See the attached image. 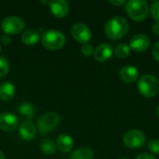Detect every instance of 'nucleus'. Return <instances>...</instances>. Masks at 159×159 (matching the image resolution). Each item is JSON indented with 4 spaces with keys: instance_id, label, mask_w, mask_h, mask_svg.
Wrapping results in <instances>:
<instances>
[{
    "instance_id": "f257e3e1",
    "label": "nucleus",
    "mask_w": 159,
    "mask_h": 159,
    "mask_svg": "<svg viewBox=\"0 0 159 159\" xmlns=\"http://www.w3.org/2000/svg\"><path fill=\"white\" fill-rule=\"evenodd\" d=\"M129 29V21L120 16H115L109 19L105 24L104 30L106 35L113 40L120 39L125 36Z\"/></svg>"
},
{
    "instance_id": "f03ea898",
    "label": "nucleus",
    "mask_w": 159,
    "mask_h": 159,
    "mask_svg": "<svg viewBox=\"0 0 159 159\" xmlns=\"http://www.w3.org/2000/svg\"><path fill=\"white\" fill-rule=\"evenodd\" d=\"M138 89L146 98H153L159 92V80L153 75H143L138 80Z\"/></svg>"
},
{
    "instance_id": "7ed1b4c3",
    "label": "nucleus",
    "mask_w": 159,
    "mask_h": 159,
    "mask_svg": "<svg viewBox=\"0 0 159 159\" xmlns=\"http://www.w3.org/2000/svg\"><path fill=\"white\" fill-rule=\"evenodd\" d=\"M126 11L132 20L142 21L149 13V6L144 0H129L126 3Z\"/></svg>"
},
{
    "instance_id": "20e7f679",
    "label": "nucleus",
    "mask_w": 159,
    "mask_h": 159,
    "mask_svg": "<svg viewBox=\"0 0 159 159\" xmlns=\"http://www.w3.org/2000/svg\"><path fill=\"white\" fill-rule=\"evenodd\" d=\"M43 46L50 50H58L65 45V35L57 30L50 29L45 32L41 36Z\"/></svg>"
},
{
    "instance_id": "39448f33",
    "label": "nucleus",
    "mask_w": 159,
    "mask_h": 159,
    "mask_svg": "<svg viewBox=\"0 0 159 159\" xmlns=\"http://www.w3.org/2000/svg\"><path fill=\"white\" fill-rule=\"evenodd\" d=\"M60 122V116L54 112L42 115L37 121V129L41 134H47L54 129Z\"/></svg>"
},
{
    "instance_id": "423d86ee",
    "label": "nucleus",
    "mask_w": 159,
    "mask_h": 159,
    "mask_svg": "<svg viewBox=\"0 0 159 159\" xmlns=\"http://www.w3.org/2000/svg\"><path fill=\"white\" fill-rule=\"evenodd\" d=\"M146 137L144 133L139 129H131L125 133L123 137L124 144L130 149H138L145 144Z\"/></svg>"
},
{
    "instance_id": "0eeeda50",
    "label": "nucleus",
    "mask_w": 159,
    "mask_h": 159,
    "mask_svg": "<svg viewBox=\"0 0 159 159\" xmlns=\"http://www.w3.org/2000/svg\"><path fill=\"white\" fill-rule=\"evenodd\" d=\"M24 25L23 20L17 16H8L1 22V28L6 34H19L24 29Z\"/></svg>"
},
{
    "instance_id": "6e6552de",
    "label": "nucleus",
    "mask_w": 159,
    "mask_h": 159,
    "mask_svg": "<svg viewBox=\"0 0 159 159\" xmlns=\"http://www.w3.org/2000/svg\"><path fill=\"white\" fill-rule=\"evenodd\" d=\"M71 34L74 39L83 45L88 44L92 37V33L89 27L82 22L75 23L71 28Z\"/></svg>"
},
{
    "instance_id": "1a4fd4ad",
    "label": "nucleus",
    "mask_w": 159,
    "mask_h": 159,
    "mask_svg": "<svg viewBox=\"0 0 159 159\" xmlns=\"http://www.w3.org/2000/svg\"><path fill=\"white\" fill-rule=\"evenodd\" d=\"M129 48L138 52H143L150 47V38L143 34H137L129 40Z\"/></svg>"
},
{
    "instance_id": "9d476101",
    "label": "nucleus",
    "mask_w": 159,
    "mask_h": 159,
    "mask_svg": "<svg viewBox=\"0 0 159 159\" xmlns=\"http://www.w3.org/2000/svg\"><path fill=\"white\" fill-rule=\"evenodd\" d=\"M19 124L17 116L12 113H2L0 115V129L4 131L14 130Z\"/></svg>"
},
{
    "instance_id": "9b49d317",
    "label": "nucleus",
    "mask_w": 159,
    "mask_h": 159,
    "mask_svg": "<svg viewBox=\"0 0 159 159\" xmlns=\"http://www.w3.org/2000/svg\"><path fill=\"white\" fill-rule=\"evenodd\" d=\"M52 14L57 18H63L69 12V4L65 0H52L48 2Z\"/></svg>"
},
{
    "instance_id": "f8f14e48",
    "label": "nucleus",
    "mask_w": 159,
    "mask_h": 159,
    "mask_svg": "<svg viewBox=\"0 0 159 159\" xmlns=\"http://www.w3.org/2000/svg\"><path fill=\"white\" fill-rule=\"evenodd\" d=\"M140 75L139 70L132 65H126L119 71V76L125 83H133L138 80Z\"/></svg>"
},
{
    "instance_id": "ddd939ff",
    "label": "nucleus",
    "mask_w": 159,
    "mask_h": 159,
    "mask_svg": "<svg viewBox=\"0 0 159 159\" xmlns=\"http://www.w3.org/2000/svg\"><path fill=\"white\" fill-rule=\"evenodd\" d=\"M94 58L98 61H106L113 55V48L108 43L100 44L94 50Z\"/></svg>"
},
{
    "instance_id": "4468645a",
    "label": "nucleus",
    "mask_w": 159,
    "mask_h": 159,
    "mask_svg": "<svg viewBox=\"0 0 159 159\" xmlns=\"http://www.w3.org/2000/svg\"><path fill=\"white\" fill-rule=\"evenodd\" d=\"M19 131H20V137L26 142H30V141L34 140L36 135V128L30 121L22 122L20 126Z\"/></svg>"
},
{
    "instance_id": "2eb2a0df",
    "label": "nucleus",
    "mask_w": 159,
    "mask_h": 159,
    "mask_svg": "<svg viewBox=\"0 0 159 159\" xmlns=\"http://www.w3.org/2000/svg\"><path fill=\"white\" fill-rule=\"evenodd\" d=\"M73 145H74L73 139L68 134L62 133V134H61V135H59L57 137L56 146L62 153H68V152H70L73 149Z\"/></svg>"
},
{
    "instance_id": "dca6fc26",
    "label": "nucleus",
    "mask_w": 159,
    "mask_h": 159,
    "mask_svg": "<svg viewBox=\"0 0 159 159\" xmlns=\"http://www.w3.org/2000/svg\"><path fill=\"white\" fill-rule=\"evenodd\" d=\"M16 88L10 81H5L0 84V99L3 101H10L15 95Z\"/></svg>"
},
{
    "instance_id": "f3484780",
    "label": "nucleus",
    "mask_w": 159,
    "mask_h": 159,
    "mask_svg": "<svg viewBox=\"0 0 159 159\" xmlns=\"http://www.w3.org/2000/svg\"><path fill=\"white\" fill-rule=\"evenodd\" d=\"M39 38H40L39 32L33 28L25 30L21 35V41L27 46H33V45L36 44L39 40Z\"/></svg>"
},
{
    "instance_id": "a211bd4d",
    "label": "nucleus",
    "mask_w": 159,
    "mask_h": 159,
    "mask_svg": "<svg viewBox=\"0 0 159 159\" xmlns=\"http://www.w3.org/2000/svg\"><path fill=\"white\" fill-rule=\"evenodd\" d=\"M94 152L89 147H82L75 150L71 154V159H93Z\"/></svg>"
},
{
    "instance_id": "6ab92c4d",
    "label": "nucleus",
    "mask_w": 159,
    "mask_h": 159,
    "mask_svg": "<svg viewBox=\"0 0 159 159\" xmlns=\"http://www.w3.org/2000/svg\"><path fill=\"white\" fill-rule=\"evenodd\" d=\"M19 113L26 119H33L34 117V107L30 102H22L20 104Z\"/></svg>"
},
{
    "instance_id": "aec40b11",
    "label": "nucleus",
    "mask_w": 159,
    "mask_h": 159,
    "mask_svg": "<svg viewBox=\"0 0 159 159\" xmlns=\"http://www.w3.org/2000/svg\"><path fill=\"white\" fill-rule=\"evenodd\" d=\"M56 143L50 139H44L40 143L41 151L46 155H53L56 152Z\"/></svg>"
},
{
    "instance_id": "412c9836",
    "label": "nucleus",
    "mask_w": 159,
    "mask_h": 159,
    "mask_svg": "<svg viewBox=\"0 0 159 159\" xmlns=\"http://www.w3.org/2000/svg\"><path fill=\"white\" fill-rule=\"evenodd\" d=\"M115 52H116V57H118L119 59H124V58H127L129 55L130 48L126 43H121V44H118L116 46Z\"/></svg>"
},
{
    "instance_id": "4be33fe9",
    "label": "nucleus",
    "mask_w": 159,
    "mask_h": 159,
    "mask_svg": "<svg viewBox=\"0 0 159 159\" xmlns=\"http://www.w3.org/2000/svg\"><path fill=\"white\" fill-rule=\"evenodd\" d=\"M9 72V62L5 58L0 56V78L5 76Z\"/></svg>"
},
{
    "instance_id": "5701e85b",
    "label": "nucleus",
    "mask_w": 159,
    "mask_h": 159,
    "mask_svg": "<svg viewBox=\"0 0 159 159\" xmlns=\"http://www.w3.org/2000/svg\"><path fill=\"white\" fill-rule=\"evenodd\" d=\"M149 8H150V12H151L152 18L157 22H159V1L153 2Z\"/></svg>"
},
{
    "instance_id": "b1692460",
    "label": "nucleus",
    "mask_w": 159,
    "mask_h": 159,
    "mask_svg": "<svg viewBox=\"0 0 159 159\" xmlns=\"http://www.w3.org/2000/svg\"><path fill=\"white\" fill-rule=\"evenodd\" d=\"M148 149L151 153L159 155V140H152L148 143Z\"/></svg>"
},
{
    "instance_id": "393cba45",
    "label": "nucleus",
    "mask_w": 159,
    "mask_h": 159,
    "mask_svg": "<svg viewBox=\"0 0 159 159\" xmlns=\"http://www.w3.org/2000/svg\"><path fill=\"white\" fill-rule=\"evenodd\" d=\"M81 52L84 56H90L94 51H93V48L91 45H89V43L88 44H85L82 46L81 48Z\"/></svg>"
},
{
    "instance_id": "a878e982",
    "label": "nucleus",
    "mask_w": 159,
    "mask_h": 159,
    "mask_svg": "<svg viewBox=\"0 0 159 159\" xmlns=\"http://www.w3.org/2000/svg\"><path fill=\"white\" fill-rule=\"evenodd\" d=\"M152 55L155 58V60L159 62V40L154 45L152 49Z\"/></svg>"
},
{
    "instance_id": "bb28decb",
    "label": "nucleus",
    "mask_w": 159,
    "mask_h": 159,
    "mask_svg": "<svg viewBox=\"0 0 159 159\" xmlns=\"http://www.w3.org/2000/svg\"><path fill=\"white\" fill-rule=\"evenodd\" d=\"M135 159H157L153 155H150V154H147V153H143V154H140Z\"/></svg>"
},
{
    "instance_id": "cd10ccee",
    "label": "nucleus",
    "mask_w": 159,
    "mask_h": 159,
    "mask_svg": "<svg viewBox=\"0 0 159 159\" xmlns=\"http://www.w3.org/2000/svg\"><path fill=\"white\" fill-rule=\"evenodd\" d=\"M11 42V39L8 34H4L1 36V43L5 46H7Z\"/></svg>"
},
{
    "instance_id": "c85d7f7f",
    "label": "nucleus",
    "mask_w": 159,
    "mask_h": 159,
    "mask_svg": "<svg viewBox=\"0 0 159 159\" xmlns=\"http://www.w3.org/2000/svg\"><path fill=\"white\" fill-rule=\"evenodd\" d=\"M110 3L112 4V5H114V6H117V7H120V6H122V5H124L126 2L124 1V0H111L110 1Z\"/></svg>"
},
{
    "instance_id": "c756f323",
    "label": "nucleus",
    "mask_w": 159,
    "mask_h": 159,
    "mask_svg": "<svg viewBox=\"0 0 159 159\" xmlns=\"http://www.w3.org/2000/svg\"><path fill=\"white\" fill-rule=\"evenodd\" d=\"M152 32L156 34L159 35V22H156L152 27Z\"/></svg>"
},
{
    "instance_id": "7c9ffc66",
    "label": "nucleus",
    "mask_w": 159,
    "mask_h": 159,
    "mask_svg": "<svg viewBox=\"0 0 159 159\" xmlns=\"http://www.w3.org/2000/svg\"><path fill=\"white\" fill-rule=\"evenodd\" d=\"M0 159H6L5 158V156H4V154L0 151Z\"/></svg>"
},
{
    "instance_id": "2f4dec72",
    "label": "nucleus",
    "mask_w": 159,
    "mask_h": 159,
    "mask_svg": "<svg viewBox=\"0 0 159 159\" xmlns=\"http://www.w3.org/2000/svg\"><path fill=\"white\" fill-rule=\"evenodd\" d=\"M157 116H158V118H159V105H158V107H157Z\"/></svg>"
},
{
    "instance_id": "473e14b6",
    "label": "nucleus",
    "mask_w": 159,
    "mask_h": 159,
    "mask_svg": "<svg viewBox=\"0 0 159 159\" xmlns=\"http://www.w3.org/2000/svg\"><path fill=\"white\" fill-rule=\"evenodd\" d=\"M120 159H128V158H125V157H123V158H120Z\"/></svg>"
},
{
    "instance_id": "72a5a7b5",
    "label": "nucleus",
    "mask_w": 159,
    "mask_h": 159,
    "mask_svg": "<svg viewBox=\"0 0 159 159\" xmlns=\"http://www.w3.org/2000/svg\"><path fill=\"white\" fill-rule=\"evenodd\" d=\"M0 51H1V46H0Z\"/></svg>"
}]
</instances>
